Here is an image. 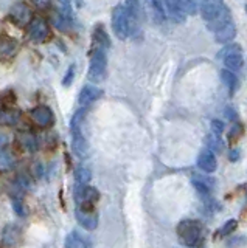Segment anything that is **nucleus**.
Segmentation results:
<instances>
[{
    "mask_svg": "<svg viewBox=\"0 0 247 248\" xmlns=\"http://www.w3.org/2000/svg\"><path fill=\"white\" fill-rule=\"evenodd\" d=\"M73 76H75V67L72 65L70 68L67 70V75H66V78H64V81H63V84H64V87H68V85L72 84V81H73Z\"/></svg>",
    "mask_w": 247,
    "mask_h": 248,
    "instance_id": "31",
    "label": "nucleus"
},
{
    "mask_svg": "<svg viewBox=\"0 0 247 248\" xmlns=\"http://www.w3.org/2000/svg\"><path fill=\"white\" fill-rule=\"evenodd\" d=\"M181 2H182V6H183L185 14L195 16V14L199 11L200 2H202V0H181Z\"/></svg>",
    "mask_w": 247,
    "mask_h": 248,
    "instance_id": "26",
    "label": "nucleus"
},
{
    "mask_svg": "<svg viewBox=\"0 0 247 248\" xmlns=\"http://www.w3.org/2000/svg\"><path fill=\"white\" fill-rule=\"evenodd\" d=\"M19 120V115L13 110H0V124H6V126H13Z\"/></svg>",
    "mask_w": 247,
    "mask_h": 248,
    "instance_id": "25",
    "label": "nucleus"
},
{
    "mask_svg": "<svg viewBox=\"0 0 247 248\" xmlns=\"http://www.w3.org/2000/svg\"><path fill=\"white\" fill-rule=\"evenodd\" d=\"M34 5L37 8H41V10H44V8H49L50 3H51V0H33Z\"/></svg>",
    "mask_w": 247,
    "mask_h": 248,
    "instance_id": "32",
    "label": "nucleus"
},
{
    "mask_svg": "<svg viewBox=\"0 0 247 248\" xmlns=\"http://www.w3.org/2000/svg\"><path fill=\"white\" fill-rule=\"evenodd\" d=\"M64 248H92L90 239L84 236L80 231H72L70 234L66 237Z\"/></svg>",
    "mask_w": 247,
    "mask_h": 248,
    "instance_id": "16",
    "label": "nucleus"
},
{
    "mask_svg": "<svg viewBox=\"0 0 247 248\" xmlns=\"http://www.w3.org/2000/svg\"><path fill=\"white\" fill-rule=\"evenodd\" d=\"M235 36H236V28L233 22H230L227 25H224L222 28L214 31V39H216V42H219V44H227L230 41H233Z\"/></svg>",
    "mask_w": 247,
    "mask_h": 248,
    "instance_id": "17",
    "label": "nucleus"
},
{
    "mask_svg": "<svg viewBox=\"0 0 247 248\" xmlns=\"http://www.w3.org/2000/svg\"><path fill=\"white\" fill-rule=\"evenodd\" d=\"M107 72V59L106 53L103 48H97L90 58V65H89V79L92 82H101L106 78Z\"/></svg>",
    "mask_w": 247,
    "mask_h": 248,
    "instance_id": "4",
    "label": "nucleus"
},
{
    "mask_svg": "<svg viewBox=\"0 0 247 248\" xmlns=\"http://www.w3.org/2000/svg\"><path fill=\"white\" fill-rule=\"evenodd\" d=\"M17 236H19V231L17 228L14 227V225H10V227H6L5 228V232H3V242L6 245H13V244H16V240H17Z\"/></svg>",
    "mask_w": 247,
    "mask_h": 248,
    "instance_id": "27",
    "label": "nucleus"
},
{
    "mask_svg": "<svg viewBox=\"0 0 247 248\" xmlns=\"http://www.w3.org/2000/svg\"><path fill=\"white\" fill-rule=\"evenodd\" d=\"M19 140H20V144L24 146L27 151L33 152V151L37 149V143H36V138H34L33 134H22L19 137Z\"/></svg>",
    "mask_w": 247,
    "mask_h": 248,
    "instance_id": "24",
    "label": "nucleus"
},
{
    "mask_svg": "<svg viewBox=\"0 0 247 248\" xmlns=\"http://www.w3.org/2000/svg\"><path fill=\"white\" fill-rule=\"evenodd\" d=\"M99 199V192L94 186L89 185H76L75 189V200L76 208L81 209H95V203Z\"/></svg>",
    "mask_w": 247,
    "mask_h": 248,
    "instance_id": "5",
    "label": "nucleus"
},
{
    "mask_svg": "<svg viewBox=\"0 0 247 248\" xmlns=\"http://www.w3.org/2000/svg\"><path fill=\"white\" fill-rule=\"evenodd\" d=\"M32 120L39 127H50L55 123V115H53L51 108L47 106H37L32 110Z\"/></svg>",
    "mask_w": 247,
    "mask_h": 248,
    "instance_id": "8",
    "label": "nucleus"
},
{
    "mask_svg": "<svg viewBox=\"0 0 247 248\" xmlns=\"http://www.w3.org/2000/svg\"><path fill=\"white\" fill-rule=\"evenodd\" d=\"M221 79H222L224 84H226V87L229 89L230 93H233L236 90L238 79H236L235 73H231L230 70H222V72H221Z\"/></svg>",
    "mask_w": 247,
    "mask_h": 248,
    "instance_id": "20",
    "label": "nucleus"
},
{
    "mask_svg": "<svg viewBox=\"0 0 247 248\" xmlns=\"http://www.w3.org/2000/svg\"><path fill=\"white\" fill-rule=\"evenodd\" d=\"M177 237L185 247H199L204 240V225L195 219H185L177 225Z\"/></svg>",
    "mask_w": 247,
    "mask_h": 248,
    "instance_id": "2",
    "label": "nucleus"
},
{
    "mask_svg": "<svg viewBox=\"0 0 247 248\" xmlns=\"http://www.w3.org/2000/svg\"><path fill=\"white\" fill-rule=\"evenodd\" d=\"M165 6V13L169 19L176 23H182L187 19V14L183 11V6L181 0H162Z\"/></svg>",
    "mask_w": 247,
    "mask_h": 248,
    "instance_id": "9",
    "label": "nucleus"
},
{
    "mask_svg": "<svg viewBox=\"0 0 247 248\" xmlns=\"http://www.w3.org/2000/svg\"><path fill=\"white\" fill-rule=\"evenodd\" d=\"M212 180H208L205 177L200 175H195L191 178L193 186L196 188V191L199 192V196L204 200H210L212 199V191H213V183H210Z\"/></svg>",
    "mask_w": 247,
    "mask_h": 248,
    "instance_id": "15",
    "label": "nucleus"
},
{
    "mask_svg": "<svg viewBox=\"0 0 247 248\" xmlns=\"http://www.w3.org/2000/svg\"><path fill=\"white\" fill-rule=\"evenodd\" d=\"M76 220L86 230H95L98 227V214L95 213V209H75Z\"/></svg>",
    "mask_w": 247,
    "mask_h": 248,
    "instance_id": "10",
    "label": "nucleus"
},
{
    "mask_svg": "<svg viewBox=\"0 0 247 248\" xmlns=\"http://www.w3.org/2000/svg\"><path fill=\"white\" fill-rule=\"evenodd\" d=\"M212 132H213V135L221 137V134L224 132V123L219 120H213L212 121Z\"/></svg>",
    "mask_w": 247,
    "mask_h": 248,
    "instance_id": "29",
    "label": "nucleus"
},
{
    "mask_svg": "<svg viewBox=\"0 0 247 248\" xmlns=\"http://www.w3.org/2000/svg\"><path fill=\"white\" fill-rule=\"evenodd\" d=\"M221 56L224 58V65L227 70H239L243 67V54L239 45H229L221 51Z\"/></svg>",
    "mask_w": 247,
    "mask_h": 248,
    "instance_id": "6",
    "label": "nucleus"
},
{
    "mask_svg": "<svg viewBox=\"0 0 247 248\" xmlns=\"http://www.w3.org/2000/svg\"><path fill=\"white\" fill-rule=\"evenodd\" d=\"M94 41H95V44L98 45V48H103V50H104V46H109V45H111L109 37H107L106 31H104L101 27H98V28L94 31Z\"/></svg>",
    "mask_w": 247,
    "mask_h": 248,
    "instance_id": "22",
    "label": "nucleus"
},
{
    "mask_svg": "<svg viewBox=\"0 0 247 248\" xmlns=\"http://www.w3.org/2000/svg\"><path fill=\"white\" fill-rule=\"evenodd\" d=\"M149 2V8L152 13V17L157 23H164L166 19V13H165V6L162 0H148Z\"/></svg>",
    "mask_w": 247,
    "mask_h": 248,
    "instance_id": "18",
    "label": "nucleus"
},
{
    "mask_svg": "<svg viewBox=\"0 0 247 248\" xmlns=\"http://www.w3.org/2000/svg\"><path fill=\"white\" fill-rule=\"evenodd\" d=\"M235 134H236V137L241 135V126H233V127H231V132H230L229 138H230V140H233Z\"/></svg>",
    "mask_w": 247,
    "mask_h": 248,
    "instance_id": "33",
    "label": "nucleus"
},
{
    "mask_svg": "<svg viewBox=\"0 0 247 248\" xmlns=\"http://www.w3.org/2000/svg\"><path fill=\"white\" fill-rule=\"evenodd\" d=\"M112 30L115 36L121 41H125L131 36V22H129V16L126 5H118L114 8L112 13Z\"/></svg>",
    "mask_w": 247,
    "mask_h": 248,
    "instance_id": "3",
    "label": "nucleus"
},
{
    "mask_svg": "<svg viewBox=\"0 0 247 248\" xmlns=\"http://www.w3.org/2000/svg\"><path fill=\"white\" fill-rule=\"evenodd\" d=\"M70 132H72V149L76 157L86 158L89 155V141L86 135V110L76 112L70 120Z\"/></svg>",
    "mask_w": 247,
    "mask_h": 248,
    "instance_id": "1",
    "label": "nucleus"
},
{
    "mask_svg": "<svg viewBox=\"0 0 247 248\" xmlns=\"http://www.w3.org/2000/svg\"><path fill=\"white\" fill-rule=\"evenodd\" d=\"M16 48V42L10 37H2L0 39V56H8Z\"/></svg>",
    "mask_w": 247,
    "mask_h": 248,
    "instance_id": "23",
    "label": "nucleus"
},
{
    "mask_svg": "<svg viewBox=\"0 0 247 248\" xmlns=\"http://www.w3.org/2000/svg\"><path fill=\"white\" fill-rule=\"evenodd\" d=\"M196 163H198V168L207 174L214 172L216 168H218V160H216V157H214V152L210 149H204L202 152H200Z\"/></svg>",
    "mask_w": 247,
    "mask_h": 248,
    "instance_id": "12",
    "label": "nucleus"
},
{
    "mask_svg": "<svg viewBox=\"0 0 247 248\" xmlns=\"http://www.w3.org/2000/svg\"><path fill=\"white\" fill-rule=\"evenodd\" d=\"M101 96H103V90L101 89L95 87V85H86V87H82V90L80 92L78 103L82 107H87L90 104H94L95 101H98Z\"/></svg>",
    "mask_w": 247,
    "mask_h": 248,
    "instance_id": "13",
    "label": "nucleus"
},
{
    "mask_svg": "<svg viewBox=\"0 0 247 248\" xmlns=\"http://www.w3.org/2000/svg\"><path fill=\"white\" fill-rule=\"evenodd\" d=\"M224 8H226L224 0H202L200 2V14H202L204 20L208 23L218 17Z\"/></svg>",
    "mask_w": 247,
    "mask_h": 248,
    "instance_id": "7",
    "label": "nucleus"
},
{
    "mask_svg": "<svg viewBox=\"0 0 247 248\" xmlns=\"http://www.w3.org/2000/svg\"><path fill=\"white\" fill-rule=\"evenodd\" d=\"M50 36V28L44 19H34L30 23V37L34 42H44Z\"/></svg>",
    "mask_w": 247,
    "mask_h": 248,
    "instance_id": "11",
    "label": "nucleus"
},
{
    "mask_svg": "<svg viewBox=\"0 0 247 248\" xmlns=\"http://www.w3.org/2000/svg\"><path fill=\"white\" fill-rule=\"evenodd\" d=\"M236 228H238V222H236V219H230V220H227V222L224 223L222 227L219 228V236H227V234H230V232H233Z\"/></svg>",
    "mask_w": 247,
    "mask_h": 248,
    "instance_id": "28",
    "label": "nucleus"
},
{
    "mask_svg": "<svg viewBox=\"0 0 247 248\" xmlns=\"http://www.w3.org/2000/svg\"><path fill=\"white\" fill-rule=\"evenodd\" d=\"M61 3V8H63V11L66 14V17H70L72 16V2L70 0H59Z\"/></svg>",
    "mask_w": 247,
    "mask_h": 248,
    "instance_id": "30",
    "label": "nucleus"
},
{
    "mask_svg": "<svg viewBox=\"0 0 247 248\" xmlns=\"http://www.w3.org/2000/svg\"><path fill=\"white\" fill-rule=\"evenodd\" d=\"M230 22H231V16H230V11L227 10V6H226L222 10V13L218 16V17L213 19L212 22H208V30L216 31V30L222 28L224 25H227V23H230Z\"/></svg>",
    "mask_w": 247,
    "mask_h": 248,
    "instance_id": "19",
    "label": "nucleus"
},
{
    "mask_svg": "<svg viewBox=\"0 0 247 248\" xmlns=\"http://www.w3.org/2000/svg\"><path fill=\"white\" fill-rule=\"evenodd\" d=\"M238 158H239V151H238V149L230 151V154H229V160H230V161H236Z\"/></svg>",
    "mask_w": 247,
    "mask_h": 248,
    "instance_id": "34",
    "label": "nucleus"
},
{
    "mask_svg": "<svg viewBox=\"0 0 247 248\" xmlns=\"http://www.w3.org/2000/svg\"><path fill=\"white\" fill-rule=\"evenodd\" d=\"M11 19L17 23L19 27H25L32 20V13L25 3H16L11 8Z\"/></svg>",
    "mask_w": 247,
    "mask_h": 248,
    "instance_id": "14",
    "label": "nucleus"
},
{
    "mask_svg": "<svg viewBox=\"0 0 247 248\" xmlns=\"http://www.w3.org/2000/svg\"><path fill=\"white\" fill-rule=\"evenodd\" d=\"M75 180L76 185H87L92 180V172L86 166H78L75 169Z\"/></svg>",
    "mask_w": 247,
    "mask_h": 248,
    "instance_id": "21",
    "label": "nucleus"
},
{
    "mask_svg": "<svg viewBox=\"0 0 247 248\" xmlns=\"http://www.w3.org/2000/svg\"><path fill=\"white\" fill-rule=\"evenodd\" d=\"M226 113H227L229 118H235V112H233V110H230V108H227Z\"/></svg>",
    "mask_w": 247,
    "mask_h": 248,
    "instance_id": "35",
    "label": "nucleus"
}]
</instances>
